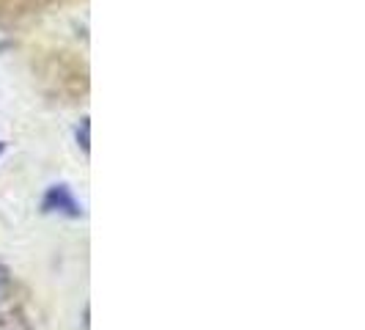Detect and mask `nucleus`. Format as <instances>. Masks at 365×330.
Wrapping results in <instances>:
<instances>
[{"label": "nucleus", "mask_w": 365, "mask_h": 330, "mask_svg": "<svg viewBox=\"0 0 365 330\" xmlns=\"http://www.w3.org/2000/svg\"><path fill=\"white\" fill-rule=\"evenodd\" d=\"M88 129H91L88 119H83V121H80V127H77V144H80V149H83L86 154L91 151V138H88Z\"/></svg>", "instance_id": "f03ea898"}, {"label": "nucleus", "mask_w": 365, "mask_h": 330, "mask_svg": "<svg viewBox=\"0 0 365 330\" xmlns=\"http://www.w3.org/2000/svg\"><path fill=\"white\" fill-rule=\"evenodd\" d=\"M41 209L53 212V215H63V218H83V204L74 199V193L66 184H53L47 187L44 199H41Z\"/></svg>", "instance_id": "f257e3e1"}, {"label": "nucleus", "mask_w": 365, "mask_h": 330, "mask_svg": "<svg viewBox=\"0 0 365 330\" xmlns=\"http://www.w3.org/2000/svg\"><path fill=\"white\" fill-rule=\"evenodd\" d=\"M9 289H11V270L6 264H0V300L9 294Z\"/></svg>", "instance_id": "7ed1b4c3"}]
</instances>
